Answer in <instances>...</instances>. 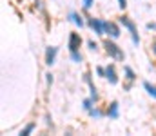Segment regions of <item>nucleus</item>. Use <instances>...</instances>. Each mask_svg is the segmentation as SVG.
I'll use <instances>...</instances> for the list:
<instances>
[{"label": "nucleus", "mask_w": 156, "mask_h": 136, "mask_svg": "<svg viewBox=\"0 0 156 136\" xmlns=\"http://www.w3.org/2000/svg\"><path fill=\"white\" fill-rule=\"evenodd\" d=\"M105 78L109 80L111 85H116L118 84V76H116V71H115V65H113V64L105 67Z\"/></svg>", "instance_id": "7"}, {"label": "nucleus", "mask_w": 156, "mask_h": 136, "mask_svg": "<svg viewBox=\"0 0 156 136\" xmlns=\"http://www.w3.org/2000/svg\"><path fill=\"white\" fill-rule=\"evenodd\" d=\"M93 103H94V100H93V98L83 100V109H85V111H91V109H93Z\"/></svg>", "instance_id": "14"}, {"label": "nucleus", "mask_w": 156, "mask_h": 136, "mask_svg": "<svg viewBox=\"0 0 156 136\" xmlns=\"http://www.w3.org/2000/svg\"><path fill=\"white\" fill-rule=\"evenodd\" d=\"M118 114H120V105H118V102H113L107 109V116L115 120V118H118Z\"/></svg>", "instance_id": "9"}, {"label": "nucleus", "mask_w": 156, "mask_h": 136, "mask_svg": "<svg viewBox=\"0 0 156 136\" xmlns=\"http://www.w3.org/2000/svg\"><path fill=\"white\" fill-rule=\"evenodd\" d=\"M105 51H107V54H109L111 58H115V60H123V51H122L115 42L105 40Z\"/></svg>", "instance_id": "2"}, {"label": "nucleus", "mask_w": 156, "mask_h": 136, "mask_svg": "<svg viewBox=\"0 0 156 136\" xmlns=\"http://www.w3.org/2000/svg\"><path fill=\"white\" fill-rule=\"evenodd\" d=\"M80 45H82V38H80V35H78V33H71V35H69V44H67L69 51H78Z\"/></svg>", "instance_id": "5"}, {"label": "nucleus", "mask_w": 156, "mask_h": 136, "mask_svg": "<svg viewBox=\"0 0 156 136\" xmlns=\"http://www.w3.org/2000/svg\"><path fill=\"white\" fill-rule=\"evenodd\" d=\"M89 27L96 33V35H105V20H100V18H89Z\"/></svg>", "instance_id": "3"}, {"label": "nucleus", "mask_w": 156, "mask_h": 136, "mask_svg": "<svg viewBox=\"0 0 156 136\" xmlns=\"http://www.w3.org/2000/svg\"><path fill=\"white\" fill-rule=\"evenodd\" d=\"M105 35H109L113 40H116L120 37V27H118L116 22H107L105 20Z\"/></svg>", "instance_id": "4"}, {"label": "nucleus", "mask_w": 156, "mask_h": 136, "mask_svg": "<svg viewBox=\"0 0 156 136\" xmlns=\"http://www.w3.org/2000/svg\"><path fill=\"white\" fill-rule=\"evenodd\" d=\"M144 87H145V91H147V92H149V94L156 100V85H153L151 82H147V80H145V82H144Z\"/></svg>", "instance_id": "10"}, {"label": "nucleus", "mask_w": 156, "mask_h": 136, "mask_svg": "<svg viewBox=\"0 0 156 136\" xmlns=\"http://www.w3.org/2000/svg\"><path fill=\"white\" fill-rule=\"evenodd\" d=\"M33 129H35V124H27L26 129L22 131V134H29V133H33Z\"/></svg>", "instance_id": "15"}, {"label": "nucleus", "mask_w": 156, "mask_h": 136, "mask_svg": "<svg viewBox=\"0 0 156 136\" xmlns=\"http://www.w3.org/2000/svg\"><path fill=\"white\" fill-rule=\"evenodd\" d=\"M123 71H125V75H127V76H125V78H127V80H129V82H133V80H134V78H136V76H134V73H133V69H131V67H129V65H123Z\"/></svg>", "instance_id": "11"}, {"label": "nucleus", "mask_w": 156, "mask_h": 136, "mask_svg": "<svg viewBox=\"0 0 156 136\" xmlns=\"http://www.w3.org/2000/svg\"><path fill=\"white\" fill-rule=\"evenodd\" d=\"M71 60H73L75 64H80V62H82V53H80V49H78V51H71Z\"/></svg>", "instance_id": "12"}, {"label": "nucleus", "mask_w": 156, "mask_h": 136, "mask_svg": "<svg viewBox=\"0 0 156 136\" xmlns=\"http://www.w3.org/2000/svg\"><path fill=\"white\" fill-rule=\"evenodd\" d=\"M69 20H71L73 24H76L78 27H83V26H85L83 18L80 16V13H76V11H71V13H69Z\"/></svg>", "instance_id": "8"}, {"label": "nucleus", "mask_w": 156, "mask_h": 136, "mask_svg": "<svg viewBox=\"0 0 156 136\" xmlns=\"http://www.w3.org/2000/svg\"><path fill=\"white\" fill-rule=\"evenodd\" d=\"M82 2H83V9H91L94 4V0H82Z\"/></svg>", "instance_id": "16"}, {"label": "nucleus", "mask_w": 156, "mask_h": 136, "mask_svg": "<svg viewBox=\"0 0 156 136\" xmlns=\"http://www.w3.org/2000/svg\"><path fill=\"white\" fill-rule=\"evenodd\" d=\"M147 29H156V24H153V22H149V24H147Z\"/></svg>", "instance_id": "20"}, {"label": "nucleus", "mask_w": 156, "mask_h": 136, "mask_svg": "<svg viewBox=\"0 0 156 136\" xmlns=\"http://www.w3.org/2000/svg\"><path fill=\"white\" fill-rule=\"evenodd\" d=\"M96 73H98V76H104V78H105V69H104V67L98 65V67H96Z\"/></svg>", "instance_id": "18"}, {"label": "nucleus", "mask_w": 156, "mask_h": 136, "mask_svg": "<svg viewBox=\"0 0 156 136\" xmlns=\"http://www.w3.org/2000/svg\"><path fill=\"white\" fill-rule=\"evenodd\" d=\"M87 45H89V49H91V51H96V49H98L96 42H93V40H89V42H87Z\"/></svg>", "instance_id": "17"}, {"label": "nucleus", "mask_w": 156, "mask_h": 136, "mask_svg": "<svg viewBox=\"0 0 156 136\" xmlns=\"http://www.w3.org/2000/svg\"><path fill=\"white\" fill-rule=\"evenodd\" d=\"M118 5H120V9H125V5H127V0H118Z\"/></svg>", "instance_id": "19"}, {"label": "nucleus", "mask_w": 156, "mask_h": 136, "mask_svg": "<svg viewBox=\"0 0 156 136\" xmlns=\"http://www.w3.org/2000/svg\"><path fill=\"white\" fill-rule=\"evenodd\" d=\"M118 22H120L123 27H127V31H129V35H131V38H133V44L134 45L140 44V37H138V33H136V26H134V22L129 20L127 16H120Z\"/></svg>", "instance_id": "1"}, {"label": "nucleus", "mask_w": 156, "mask_h": 136, "mask_svg": "<svg viewBox=\"0 0 156 136\" xmlns=\"http://www.w3.org/2000/svg\"><path fill=\"white\" fill-rule=\"evenodd\" d=\"M56 53H58V47L49 45V47L45 49V64H47V65H53V64H55V60H56Z\"/></svg>", "instance_id": "6"}, {"label": "nucleus", "mask_w": 156, "mask_h": 136, "mask_svg": "<svg viewBox=\"0 0 156 136\" xmlns=\"http://www.w3.org/2000/svg\"><path fill=\"white\" fill-rule=\"evenodd\" d=\"M89 114H91V116H93V118H96V120H98V118H102V116H104V113H102V111H100V109H96V107H94V109H91V111H89Z\"/></svg>", "instance_id": "13"}, {"label": "nucleus", "mask_w": 156, "mask_h": 136, "mask_svg": "<svg viewBox=\"0 0 156 136\" xmlns=\"http://www.w3.org/2000/svg\"><path fill=\"white\" fill-rule=\"evenodd\" d=\"M153 51H154V54H156V44H154V45H153Z\"/></svg>", "instance_id": "21"}]
</instances>
